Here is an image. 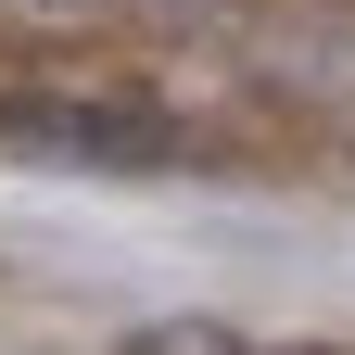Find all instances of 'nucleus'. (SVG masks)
<instances>
[{"instance_id": "f257e3e1", "label": "nucleus", "mask_w": 355, "mask_h": 355, "mask_svg": "<svg viewBox=\"0 0 355 355\" xmlns=\"http://www.w3.org/2000/svg\"><path fill=\"white\" fill-rule=\"evenodd\" d=\"M0 153L51 178H178L191 165V114L114 76H13L0 89Z\"/></svg>"}, {"instance_id": "7ed1b4c3", "label": "nucleus", "mask_w": 355, "mask_h": 355, "mask_svg": "<svg viewBox=\"0 0 355 355\" xmlns=\"http://www.w3.org/2000/svg\"><path fill=\"white\" fill-rule=\"evenodd\" d=\"M114 355H266V343H241L229 318H140Z\"/></svg>"}, {"instance_id": "20e7f679", "label": "nucleus", "mask_w": 355, "mask_h": 355, "mask_svg": "<svg viewBox=\"0 0 355 355\" xmlns=\"http://www.w3.org/2000/svg\"><path fill=\"white\" fill-rule=\"evenodd\" d=\"M26 13H102V0H26Z\"/></svg>"}, {"instance_id": "f03ea898", "label": "nucleus", "mask_w": 355, "mask_h": 355, "mask_svg": "<svg viewBox=\"0 0 355 355\" xmlns=\"http://www.w3.org/2000/svg\"><path fill=\"white\" fill-rule=\"evenodd\" d=\"M254 76L292 114H355V0H266Z\"/></svg>"}, {"instance_id": "39448f33", "label": "nucleus", "mask_w": 355, "mask_h": 355, "mask_svg": "<svg viewBox=\"0 0 355 355\" xmlns=\"http://www.w3.org/2000/svg\"><path fill=\"white\" fill-rule=\"evenodd\" d=\"M279 355H343V343H279Z\"/></svg>"}]
</instances>
